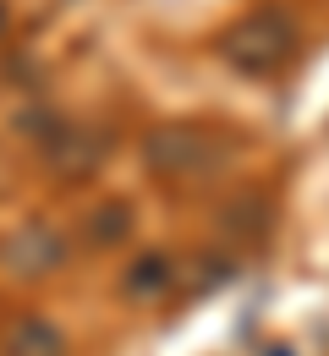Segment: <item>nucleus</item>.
Returning <instances> with one entry per match:
<instances>
[{"instance_id":"obj_1","label":"nucleus","mask_w":329,"mask_h":356,"mask_svg":"<svg viewBox=\"0 0 329 356\" xmlns=\"http://www.w3.org/2000/svg\"><path fill=\"white\" fill-rule=\"evenodd\" d=\"M296 22L285 17L280 6H264V11H247L241 22H231L220 33V55L231 60L236 72L247 77H275L296 60Z\"/></svg>"},{"instance_id":"obj_2","label":"nucleus","mask_w":329,"mask_h":356,"mask_svg":"<svg viewBox=\"0 0 329 356\" xmlns=\"http://www.w3.org/2000/svg\"><path fill=\"white\" fill-rule=\"evenodd\" d=\"M231 154H236V143L203 132V127H159V132L143 137V159H148V170L165 176V181L209 176V170H220Z\"/></svg>"},{"instance_id":"obj_3","label":"nucleus","mask_w":329,"mask_h":356,"mask_svg":"<svg viewBox=\"0 0 329 356\" xmlns=\"http://www.w3.org/2000/svg\"><path fill=\"white\" fill-rule=\"evenodd\" d=\"M45 159H49L55 176L83 181V176H94L99 165L110 159V132H99V127H49Z\"/></svg>"},{"instance_id":"obj_4","label":"nucleus","mask_w":329,"mask_h":356,"mask_svg":"<svg viewBox=\"0 0 329 356\" xmlns=\"http://www.w3.org/2000/svg\"><path fill=\"white\" fill-rule=\"evenodd\" d=\"M0 258L17 268L22 280H33V274H55V268L66 264V241H61L55 225H22V230L0 247Z\"/></svg>"},{"instance_id":"obj_5","label":"nucleus","mask_w":329,"mask_h":356,"mask_svg":"<svg viewBox=\"0 0 329 356\" xmlns=\"http://www.w3.org/2000/svg\"><path fill=\"white\" fill-rule=\"evenodd\" d=\"M176 280H182V268H176L170 252H143V258H132V268L121 274V291H127L132 302H154V296H165Z\"/></svg>"},{"instance_id":"obj_6","label":"nucleus","mask_w":329,"mask_h":356,"mask_svg":"<svg viewBox=\"0 0 329 356\" xmlns=\"http://www.w3.org/2000/svg\"><path fill=\"white\" fill-rule=\"evenodd\" d=\"M269 220H275V203L264 192H236L231 203L220 209V225H225V236H236V241H264Z\"/></svg>"},{"instance_id":"obj_7","label":"nucleus","mask_w":329,"mask_h":356,"mask_svg":"<svg viewBox=\"0 0 329 356\" xmlns=\"http://www.w3.org/2000/svg\"><path fill=\"white\" fill-rule=\"evenodd\" d=\"M132 225H138V214H132V203H127V197H104L94 214L83 220V236H88V247L110 252V247H121V241L132 236Z\"/></svg>"},{"instance_id":"obj_8","label":"nucleus","mask_w":329,"mask_h":356,"mask_svg":"<svg viewBox=\"0 0 329 356\" xmlns=\"http://www.w3.org/2000/svg\"><path fill=\"white\" fill-rule=\"evenodd\" d=\"M6 356H66V334L49 318H17L6 334Z\"/></svg>"},{"instance_id":"obj_9","label":"nucleus","mask_w":329,"mask_h":356,"mask_svg":"<svg viewBox=\"0 0 329 356\" xmlns=\"http://www.w3.org/2000/svg\"><path fill=\"white\" fill-rule=\"evenodd\" d=\"M264 356H291V346H269V351H264Z\"/></svg>"},{"instance_id":"obj_10","label":"nucleus","mask_w":329,"mask_h":356,"mask_svg":"<svg viewBox=\"0 0 329 356\" xmlns=\"http://www.w3.org/2000/svg\"><path fill=\"white\" fill-rule=\"evenodd\" d=\"M0 33H6V6H0Z\"/></svg>"}]
</instances>
